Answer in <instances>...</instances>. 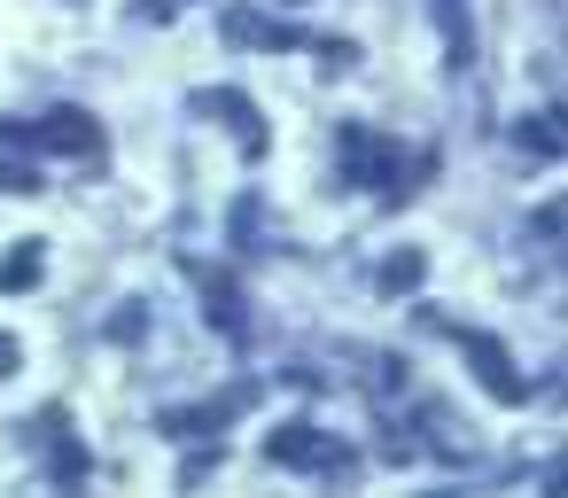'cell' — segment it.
<instances>
[{"instance_id": "4", "label": "cell", "mask_w": 568, "mask_h": 498, "mask_svg": "<svg viewBox=\"0 0 568 498\" xmlns=\"http://www.w3.org/2000/svg\"><path fill=\"white\" fill-rule=\"evenodd\" d=\"M32 273H40V242H24V250H17L9 265H0V288H24Z\"/></svg>"}, {"instance_id": "3", "label": "cell", "mask_w": 568, "mask_h": 498, "mask_svg": "<svg viewBox=\"0 0 568 498\" xmlns=\"http://www.w3.org/2000/svg\"><path fill=\"white\" fill-rule=\"evenodd\" d=\"M475 366H483V382H490V397H506V405H521V397H529V382H521V374L506 366V350H498L490 335L475 343Z\"/></svg>"}, {"instance_id": "1", "label": "cell", "mask_w": 568, "mask_h": 498, "mask_svg": "<svg viewBox=\"0 0 568 498\" xmlns=\"http://www.w3.org/2000/svg\"><path fill=\"white\" fill-rule=\"evenodd\" d=\"M17 141L55 149V156H94V149H102V125H94L87 110H48V118H32V125H17Z\"/></svg>"}, {"instance_id": "5", "label": "cell", "mask_w": 568, "mask_h": 498, "mask_svg": "<svg viewBox=\"0 0 568 498\" xmlns=\"http://www.w3.org/2000/svg\"><path fill=\"white\" fill-rule=\"evenodd\" d=\"M0 187H9V195H32V187H40V172H24V164H0Z\"/></svg>"}, {"instance_id": "2", "label": "cell", "mask_w": 568, "mask_h": 498, "mask_svg": "<svg viewBox=\"0 0 568 498\" xmlns=\"http://www.w3.org/2000/svg\"><path fill=\"white\" fill-rule=\"evenodd\" d=\"M265 451L281 467H351V451L335 436H312V428H281V436H265Z\"/></svg>"}, {"instance_id": "6", "label": "cell", "mask_w": 568, "mask_h": 498, "mask_svg": "<svg viewBox=\"0 0 568 498\" xmlns=\"http://www.w3.org/2000/svg\"><path fill=\"white\" fill-rule=\"evenodd\" d=\"M17 374V335H0V382Z\"/></svg>"}]
</instances>
